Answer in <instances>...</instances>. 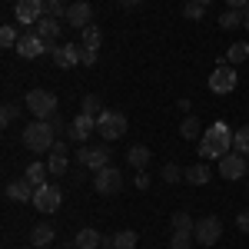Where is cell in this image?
I'll return each mask as SVG.
<instances>
[{"label": "cell", "mask_w": 249, "mask_h": 249, "mask_svg": "<svg viewBox=\"0 0 249 249\" xmlns=\"http://www.w3.org/2000/svg\"><path fill=\"white\" fill-rule=\"evenodd\" d=\"M230 150H232V130L223 120L206 126V133L199 136V156L203 160H223Z\"/></svg>", "instance_id": "cell-1"}, {"label": "cell", "mask_w": 249, "mask_h": 249, "mask_svg": "<svg viewBox=\"0 0 249 249\" xmlns=\"http://www.w3.org/2000/svg\"><path fill=\"white\" fill-rule=\"evenodd\" d=\"M20 140H23V146H27L30 153H50V150H53V143H57L60 136L53 133V126H50L47 120H34L30 126H23Z\"/></svg>", "instance_id": "cell-2"}, {"label": "cell", "mask_w": 249, "mask_h": 249, "mask_svg": "<svg viewBox=\"0 0 249 249\" xmlns=\"http://www.w3.org/2000/svg\"><path fill=\"white\" fill-rule=\"evenodd\" d=\"M96 133L103 136L107 143H110V140H120V136L126 133V113H120V110H103V113L96 116Z\"/></svg>", "instance_id": "cell-3"}, {"label": "cell", "mask_w": 249, "mask_h": 249, "mask_svg": "<svg viewBox=\"0 0 249 249\" xmlns=\"http://www.w3.org/2000/svg\"><path fill=\"white\" fill-rule=\"evenodd\" d=\"M236 83H239L236 70H232L226 60H219V63H216V70L210 73V93L226 96V93H232V90H236Z\"/></svg>", "instance_id": "cell-4"}, {"label": "cell", "mask_w": 249, "mask_h": 249, "mask_svg": "<svg viewBox=\"0 0 249 249\" xmlns=\"http://www.w3.org/2000/svg\"><path fill=\"white\" fill-rule=\"evenodd\" d=\"M23 100H27V110L37 120H50V116L57 113V96L50 93V90H30Z\"/></svg>", "instance_id": "cell-5"}, {"label": "cell", "mask_w": 249, "mask_h": 249, "mask_svg": "<svg viewBox=\"0 0 249 249\" xmlns=\"http://www.w3.org/2000/svg\"><path fill=\"white\" fill-rule=\"evenodd\" d=\"M219 236H223V223H219V216H203V219H196V226H193V239H196L199 246H216Z\"/></svg>", "instance_id": "cell-6"}, {"label": "cell", "mask_w": 249, "mask_h": 249, "mask_svg": "<svg viewBox=\"0 0 249 249\" xmlns=\"http://www.w3.org/2000/svg\"><path fill=\"white\" fill-rule=\"evenodd\" d=\"M47 14V0H17L14 3V17L20 27H37V20Z\"/></svg>", "instance_id": "cell-7"}, {"label": "cell", "mask_w": 249, "mask_h": 249, "mask_svg": "<svg viewBox=\"0 0 249 249\" xmlns=\"http://www.w3.org/2000/svg\"><path fill=\"white\" fill-rule=\"evenodd\" d=\"M93 190L100 196H113V193L123 190V173L116 170V166H103V170L93 176Z\"/></svg>", "instance_id": "cell-8"}, {"label": "cell", "mask_w": 249, "mask_h": 249, "mask_svg": "<svg viewBox=\"0 0 249 249\" xmlns=\"http://www.w3.org/2000/svg\"><path fill=\"white\" fill-rule=\"evenodd\" d=\"M60 203H63V193L57 190V186H50V183H43V186H37L34 190V210L40 213H57L60 210Z\"/></svg>", "instance_id": "cell-9"}, {"label": "cell", "mask_w": 249, "mask_h": 249, "mask_svg": "<svg viewBox=\"0 0 249 249\" xmlns=\"http://www.w3.org/2000/svg\"><path fill=\"white\" fill-rule=\"evenodd\" d=\"M17 53L23 60H37V57H43V53H50V47H47V40L40 37L37 30H30V34H23V37H20Z\"/></svg>", "instance_id": "cell-10"}, {"label": "cell", "mask_w": 249, "mask_h": 249, "mask_svg": "<svg viewBox=\"0 0 249 249\" xmlns=\"http://www.w3.org/2000/svg\"><path fill=\"white\" fill-rule=\"evenodd\" d=\"M77 160L83 166H90L93 173H100L103 166H110V146H80Z\"/></svg>", "instance_id": "cell-11"}, {"label": "cell", "mask_w": 249, "mask_h": 249, "mask_svg": "<svg viewBox=\"0 0 249 249\" xmlns=\"http://www.w3.org/2000/svg\"><path fill=\"white\" fill-rule=\"evenodd\" d=\"M246 170H249V163H246V156L243 153H226L223 160H219V176L223 179H243L246 176Z\"/></svg>", "instance_id": "cell-12"}, {"label": "cell", "mask_w": 249, "mask_h": 249, "mask_svg": "<svg viewBox=\"0 0 249 249\" xmlns=\"http://www.w3.org/2000/svg\"><path fill=\"white\" fill-rule=\"evenodd\" d=\"M34 183L27 179V176H20V179H10L7 186H3V196L10 199V203H34Z\"/></svg>", "instance_id": "cell-13"}, {"label": "cell", "mask_w": 249, "mask_h": 249, "mask_svg": "<svg viewBox=\"0 0 249 249\" xmlns=\"http://www.w3.org/2000/svg\"><path fill=\"white\" fill-rule=\"evenodd\" d=\"M63 20H67L73 30H87V27H90V20H93V7H90L87 0H73Z\"/></svg>", "instance_id": "cell-14"}, {"label": "cell", "mask_w": 249, "mask_h": 249, "mask_svg": "<svg viewBox=\"0 0 249 249\" xmlns=\"http://www.w3.org/2000/svg\"><path fill=\"white\" fill-rule=\"evenodd\" d=\"M93 130H96V116H87V113H80L73 123H70V140H77V143H87L90 136H93Z\"/></svg>", "instance_id": "cell-15"}, {"label": "cell", "mask_w": 249, "mask_h": 249, "mask_svg": "<svg viewBox=\"0 0 249 249\" xmlns=\"http://www.w3.org/2000/svg\"><path fill=\"white\" fill-rule=\"evenodd\" d=\"M53 63H57L60 70H70V67H77L80 63V43H63V47H57L53 53Z\"/></svg>", "instance_id": "cell-16"}, {"label": "cell", "mask_w": 249, "mask_h": 249, "mask_svg": "<svg viewBox=\"0 0 249 249\" xmlns=\"http://www.w3.org/2000/svg\"><path fill=\"white\" fill-rule=\"evenodd\" d=\"M37 34H40L43 40H47V43H50V40H57L60 34H63V20L50 17V14H43V17L37 20Z\"/></svg>", "instance_id": "cell-17"}, {"label": "cell", "mask_w": 249, "mask_h": 249, "mask_svg": "<svg viewBox=\"0 0 249 249\" xmlns=\"http://www.w3.org/2000/svg\"><path fill=\"white\" fill-rule=\"evenodd\" d=\"M53 236H57V230L50 226V223H40V226H34L30 230V246H50L53 243Z\"/></svg>", "instance_id": "cell-18"}, {"label": "cell", "mask_w": 249, "mask_h": 249, "mask_svg": "<svg viewBox=\"0 0 249 249\" xmlns=\"http://www.w3.org/2000/svg\"><path fill=\"white\" fill-rule=\"evenodd\" d=\"M150 156H153V153H150V150H146L143 143H136V146H130V150H126V163H130L133 170H146Z\"/></svg>", "instance_id": "cell-19"}, {"label": "cell", "mask_w": 249, "mask_h": 249, "mask_svg": "<svg viewBox=\"0 0 249 249\" xmlns=\"http://www.w3.org/2000/svg\"><path fill=\"white\" fill-rule=\"evenodd\" d=\"M100 246H107V239L96 230H80L77 232V249H100Z\"/></svg>", "instance_id": "cell-20"}, {"label": "cell", "mask_w": 249, "mask_h": 249, "mask_svg": "<svg viewBox=\"0 0 249 249\" xmlns=\"http://www.w3.org/2000/svg\"><path fill=\"white\" fill-rule=\"evenodd\" d=\"M179 136H183V140H196V136H203V123H199V116H193V113L183 116V123H179Z\"/></svg>", "instance_id": "cell-21"}, {"label": "cell", "mask_w": 249, "mask_h": 249, "mask_svg": "<svg viewBox=\"0 0 249 249\" xmlns=\"http://www.w3.org/2000/svg\"><path fill=\"white\" fill-rule=\"evenodd\" d=\"M183 179H186L190 186H206V183H210V166H206V163H196V166L186 170Z\"/></svg>", "instance_id": "cell-22"}, {"label": "cell", "mask_w": 249, "mask_h": 249, "mask_svg": "<svg viewBox=\"0 0 249 249\" xmlns=\"http://www.w3.org/2000/svg\"><path fill=\"white\" fill-rule=\"evenodd\" d=\"M47 173H50V166H47V163H30V166L23 170V176H27L34 186H43V183H47Z\"/></svg>", "instance_id": "cell-23"}, {"label": "cell", "mask_w": 249, "mask_h": 249, "mask_svg": "<svg viewBox=\"0 0 249 249\" xmlns=\"http://www.w3.org/2000/svg\"><path fill=\"white\" fill-rule=\"evenodd\" d=\"M110 246H113V249H136V232H133V230H120V232H113Z\"/></svg>", "instance_id": "cell-24"}, {"label": "cell", "mask_w": 249, "mask_h": 249, "mask_svg": "<svg viewBox=\"0 0 249 249\" xmlns=\"http://www.w3.org/2000/svg\"><path fill=\"white\" fill-rule=\"evenodd\" d=\"M80 43H83V47H93V50H100V43H103L100 27H96V23H90L87 30H80Z\"/></svg>", "instance_id": "cell-25"}, {"label": "cell", "mask_w": 249, "mask_h": 249, "mask_svg": "<svg viewBox=\"0 0 249 249\" xmlns=\"http://www.w3.org/2000/svg\"><path fill=\"white\" fill-rule=\"evenodd\" d=\"M246 60H249V43H243V40L232 43L230 50H226V63H232V67L236 63H246Z\"/></svg>", "instance_id": "cell-26"}, {"label": "cell", "mask_w": 249, "mask_h": 249, "mask_svg": "<svg viewBox=\"0 0 249 249\" xmlns=\"http://www.w3.org/2000/svg\"><path fill=\"white\" fill-rule=\"evenodd\" d=\"M80 113H87V116H100V113H103V100H100L96 93L83 96V103H80Z\"/></svg>", "instance_id": "cell-27"}, {"label": "cell", "mask_w": 249, "mask_h": 249, "mask_svg": "<svg viewBox=\"0 0 249 249\" xmlns=\"http://www.w3.org/2000/svg\"><path fill=\"white\" fill-rule=\"evenodd\" d=\"M47 166H50L53 176H63L67 166H70V160H67V153H50V156H47Z\"/></svg>", "instance_id": "cell-28"}, {"label": "cell", "mask_w": 249, "mask_h": 249, "mask_svg": "<svg viewBox=\"0 0 249 249\" xmlns=\"http://www.w3.org/2000/svg\"><path fill=\"white\" fill-rule=\"evenodd\" d=\"M232 146H236V153L249 156V123H246V126H239V130L232 133Z\"/></svg>", "instance_id": "cell-29"}, {"label": "cell", "mask_w": 249, "mask_h": 249, "mask_svg": "<svg viewBox=\"0 0 249 249\" xmlns=\"http://www.w3.org/2000/svg\"><path fill=\"white\" fill-rule=\"evenodd\" d=\"M196 239H193V230H173V239H170V246L173 249H190Z\"/></svg>", "instance_id": "cell-30"}, {"label": "cell", "mask_w": 249, "mask_h": 249, "mask_svg": "<svg viewBox=\"0 0 249 249\" xmlns=\"http://www.w3.org/2000/svg\"><path fill=\"white\" fill-rule=\"evenodd\" d=\"M183 176H186V170H179V163H166V166L160 170V179H163V183H179Z\"/></svg>", "instance_id": "cell-31"}, {"label": "cell", "mask_w": 249, "mask_h": 249, "mask_svg": "<svg viewBox=\"0 0 249 249\" xmlns=\"http://www.w3.org/2000/svg\"><path fill=\"white\" fill-rule=\"evenodd\" d=\"M219 27H223V30H236V27H243V10H226V14L219 17Z\"/></svg>", "instance_id": "cell-32"}, {"label": "cell", "mask_w": 249, "mask_h": 249, "mask_svg": "<svg viewBox=\"0 0 249 249\" xmlns=\"http://www.w3.org/2000/svg\"><path fill=\"white\" fill-rule=\"evenodd\" d=\"M0 43H3V47H14V50H17L20 37H17V27H14V23H3V27H0Z\"/></svg>", "instance_id": "cell-33"}, {"label": "cell", "mask_w": 249, "mask_h": 249, "mask_svg": "<svg viewBox=\"0 0 249 249\" xmlns=\"http://www.w3.org/2000/svg\"><path fill=\"white\" fill-rule=\"evenodd\" d=\"M203 14H206V7H203L199 0H186V3H183V17L186 20H203Z\"/></svg>", "instance_id": "cell-34"}, {"label": "cell", "mask_w": 249, "mask_h": 249, "mask_svg": "<svg viewBox=\"0 0 249 249\" xmlns=\"http://www.w3.org/2000/svg\"><path fill=\"white\" fill-rule=\"evenodd\" d=\"M193 226H196V219H193L186 210L173 213V230H193Z\"/></svg>", "instance_id": "cell-35"}, {"label": "cell", "mask_w": 249, "mask_h": 249, "mask_svg": "<svg viewBox=\"0 0 249 249\" xmlns=\"http://www.w3.org/2000/svg\"><path fill=\"white\" fill-rule=\"evenodd\" d=\"M67 10H70V3H67V0H47V14H50V17L63 20V17H67Z\"/></svg>", "instance_id": "cell-36"}, {"label": "cell", "mask_w": 249, "mask_h": 249, "mask_svg": "<svg viewBox=\"0 0 249 249\" xmlns=\"http://www.w3.org/2000/svg\"><path fill=\"white\" fill-rule=\"evenodd\" d=\"M17 116H20V107H17V103H3V110H0V123H3V126H10Z\"/></svg>", "instance_id": "cell-37"}, {"label": "cell", "mask_w": 249, "mask_h": 249, "mask_svg": "<svg viewBox=\"0 0 249 249\" xmlns=\"http://www.w3.org/2000/svg\"><path fill=\"white\" fill-rule=\"evenodd\" d=\"M93 63H96V50L80 43V67H93Z\"/></svg>", "instance_id": "cell-38"}, {"label": "cell", "mask_w": 249, "mask_h": 249, "mask_svg": "<svg viewBox=\"0 0 249 249\" xmlns=\"http://www.w3.org/2000/svg\"><path fill=\"white\" fill-rule=\"evenodd\" d=\"M47 123H50V126H53V133H57V136H63V133H70V123H63V120H60L57 113L50 116V120H47Z\"/></svg>", "instance_id": "cell-39"}, {"label": "cell", "mask_w": 249, "mask_h": 249, "mask_svg": "<svg viewBox=\"0 0 249 249\" xmlns=\"http://www.w3.org/2000/svg\"><path fill=\"white\" fill-rule=\"evenodd\" d=\"M133 183H136V190H146V186H150V173H146V170H136Z\"/></svg>", "instance_id": "cell-40"}, {"label": "cell", "mask_w": 249, "mask_h": 249, "mask_svg": "<svg viewBox=\"0 0 249 249\" xmlns=\"http://www.w3.org/2000/svg\"><path fill=\"white\" fill-rule=\"evenodd\" d=\"M236 226H239V232H249V210L236 216Z\"/></svg>", "instance_id": "cell-41"}, {"label": "cell", "mask_w": 249, "mask_h": 249, "mask_svg": "<svg viewBox=\"0 0 249 249\" xmlns=\"http://www.w3.org/2000/svg\"><path fill=\"white\" fill-rule=\"evenodd\" d=\"M226 7H230V10H246L249 0H226Z\"/></svg>", "instance_id": "cell-42"}, {"label": "cell", "mask_w": 249, "mask_h": 249, "mask_svg": "<svg viewBox=\"0 0 249 249\" xmlns=\"http://www.w3.org/2000/svg\"><path fill=\"white\" fill-rule=\"evenodd\" d=\"M50 153H67V140H57V143H53V150H50Z\"/></svg>", "instance_id": "cell-43"}, {"label": "cell", "mask_w": 249, "mask_h": 249, "mask_svg": "<svg viewBox=\"0 0 249 249\" xmlns=\"http://www.w3.org/2000/svg\"><path fill=\"white\" fill-rule=\"evenodd\" d=\"M120 7H140V0H116Z\"/></svg>", "instance_id": "cell-44"}, {"label": "cell", "mask_w": 249, "mask_h": 249, "mask_svg": "<svg viewBox=\"0 0 249 249\" xmlns=\"http://www.w3.org/2000/svg\"><path fill=\"white\" fill-rule=\"evenodd\" d=\"M243 27H246V30H249V7H246V10H243Z\"/></svg>", "instance_id": "cell-45"}, {"label": "cell", "mask_w": 249, "mask_h": 249, "mask_svg": "<svg viewBox=\"0 0 249 249\" xmlns=\"http://www.w3.org/2000/svg\"><path fill=\"white\" fill-rule=\"evenodd\" d=\"M199 3H203V7H210V3H213V0H199Z\"/></svg>", "instance_id": "cell-46"}, {"label": "cell", "mask_w": 249, "mask_h": 249, "mask_svg": "<svg viewBox=\"0 0 249 249\" xmlns=\"http://www.w3.org/2000/svg\"><path fill=\"white\" fill-rule=\"evenodd\" d=\"M100 249H113V246H100Z\"/></svg>", "instance_id": "cell-47"}, {"label": "cell", "mask_w": 249, "mask_h": 249, "mask_svg": "<svg viewBox=\"0 0 249 249\" xmlns=\"http://www.w3.org/2000/svg\"><path fill=\"white\" fill-rule=\"evenodd\" d=\"M27 249H37V246H27Z\"/></svg>", "instance_id": "cell-48"}, {"label": "cell", "mask_w": 249, "mask_h": 249, "mask_svg": "<svg viewBox=\"0 0 249 249\" xmlns=\"http://www.w3.org/2000/svg\"><path fill=\"white\" fill-rule=\"evenodd\" d=\"M70 249H77V246H70Z\"/></svg>", "instance_id": "cell-49"}]
</instances>
